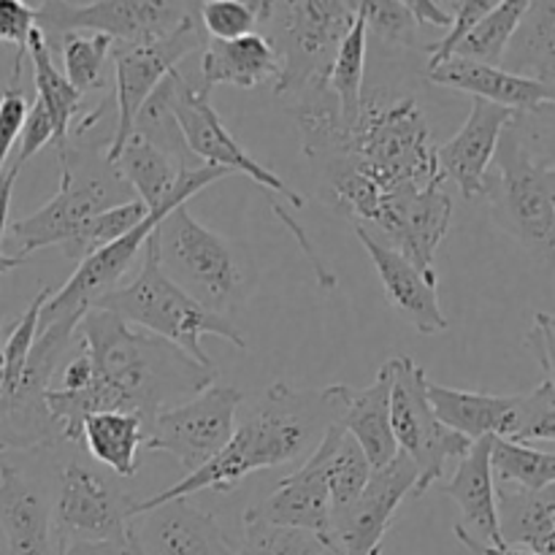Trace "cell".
Instances as JSON below:
<instances>
[{
  "label": "cell",
  "instance_id": "1",
  "mask_svg": "<svg viewBox=\"0 0 555 555\" xmlns=\"http://www.w3.org/2000/svg\"><path fill=\"white\" fill-rule=\"evenodd\" d=\"M76 341L90 358L92 383L81 393L47 388V406L63 442L79 444L81 423L95 412H130L146 423L217 383V369L201 366L171 341L125 323L106 309H87Z\"/></svg>",
  "mask_w": 555,
  "mask_h": 555
},
{
  "label": "cell",
  "instance_id": "2",
  "mask_svg": "<svg viewBox=\"0 0 555 555\" xmlns=\"http://www.w3.org/2000/svg\"><path fill=\"white\" fill-rule=\"evenodd\" d=\"M347 388L350 385H328L320 390H296L285 383L269 385L209 464L190 472L157 496L130 504V518L157 504L190 499L201 491H233L255 472L304 464L318 450L325 431L341 421Z\"/></svg>",
  "mask_w": 555,
  "mask_h": 555
},
{
  "label": "cell",
  "instance_id": "3",
  "mask_svg": "<svg viewBox=\"0 0 555 555\" xmlns=\"http://www.w3.org/2000/svg\"><path fill=\"white\" fill-rule=\"evenodd\" d=\"M553 106L515 114L499 139L496 177H488L491 217L537 260L551 263L555 249Z\"/></svg>",
  "mask_w": 555,
  "mask_h": 555
},
{
  "label": "cell",
  "instance_id": "4",
  "mask_svg": "<svg viewBox=\"0 0 555 555\" xmlns=\"http://www.w3.org/2000/svg\"><path fill=\"white\" fill-rule=\"evenodd\" d=\"M431 130L415 98L366 90L347 135L345 155L379 195L401 188H426L444 182L434 155Z\"/></svg>",
  "mask_w": 555,
  "mask_h": 555
},
{
  "label": "cell",
  "instance_id": "5",
  "mask_svg": "<svg viewBox=\"0 0 555 555\" xmlns=\"http://www.w3.org/2000/svg\"><path fill=\"white\" fill-rule=\"evenodd\" d=\"M155 231L144 244V260H141L139 274L128 285H117L106 296L98 298L92 309H106L125 323L146 331V334L171 341L179 350L188 352L193 361H198L201 366L215 369L211 358L204 352V345H201L204 336H220L242 352L247 350V339L238 334L231 320L201 307L195 298H190L182 287L168 280L166 271L160 269V258H157Z\"/></svg>",
  "mask_w": 555,
  "mask_h": 555
},
{
  "label": "cell",
  "instance_id": "6",
  "mask_svg": "<svg viewBox=\"0 0 555 555\" xmlns=\"http://www.w3.org/2000/svg\"><path fill=\"white\" fill-rule=\"evenodd\" d=\"M155 233L160 269L201 307L225 318L247 298V260L228 238L195 220L188 206H177Z\"/></svg>",
  "mask_w": 555,
  "mask_h": 555
},
{
  "label": "cell",
  "instance_id": "7",
  "mask_svg": "<svg viewBox=\"0 0 555 555\" xmlns=\"http://www.w3.org/2000/svg\"><path fill=\"white\" fill-rule=\"evenodd\" d=\"M258 33L280 57L276 95H296L314 76L328 74L334 54L356 22L350 0H258Z\"/></svg>",
  "mask_w": 555,
  "mask_h": 555
},
{
  "label": "cell",
  "instance_id": "8",
  "mask_svg": "<svg viewBox=\"0 0 555 555\" xmlns=\"http://www.w3.org/2000/svg\"><path fill=\"white\" fill-rule=\"evenodd\" d=\"M125 201H130L125 195V182L112 171V166L98 173L81 157L65 150L60 155L57 193L30 217L9 222L5 236L16 244V258L27 260V255L38 249L65 247L90 217Z\"/></svg>",
  "mask_w": 555,
  "mask_h": 555
},
{
  "label": "cell",
  "instance_id": "9",
  "mask_svg": "<svg viewBox=\"0 0 555 555\" xmlns=\"http://www.w3.org/2000/svg\"><path fill=\"white\" fill-rule=\"evenodd\" d=\"M390 428L399 453L417 466V488L412 496L421 499L434 482L444 477L450 461H459L469 450V439L450 431L437 421L428 404V374L410 356L390 358Z\"/></svg>",
  "mask_w": 555,
  "mask_h": 555
},
{
  "label": "cell",
  "instance_id": "10",
  "mask_svg": "<svg viewBox=\"0 0 555 555\" xmlns=\"http://www.w3.org/2000/svg\"><path fill=\"white\" fill-rule=\"evenodd\" d=\"M206 33L198 22V3L195 9L166 33L163 38L152 43H139V47H125V43H114L112 47V65H114V106H117V128H114L112 139H108L106 157L103 160L112 163L117 152L122 150L125 141L133 135V122L139 108L144 106L146 98L157 90L163 79L184 57L193 52H201L206 47Z\"/></svg>",
  "mask_w": 555,
  "mask_h": 555
},
{
  "label": "cell",
  "instance_id": "11",
  "mask_svg": "<svg viewBox=\"0 0 555 555\" xmlns=\"http://www.w3.org/2000/svg\"><path fill=\"white\" fill-rule=\"evenodd\" d=\"M242 401V390L215 383L184 404L157 412L146 423L144 448L168 453L188 475L198 472L233 437Z\"/></svg>",
  "mask_w": 555,
  "mask_h": 555
},
{
  "label": "cell",
  "instance_id": "12",
  "mask_svg": "<svg viewBox=\"0 0 555 555\" xmlns=\"http://www.w3.org/2000/svg\"><path fill=\"white\" fill-rule=\"evenodd\" d=\"M195 3H166V0H95V3H65L47 0L36 5V27L43 33H95L114 43L139 47L171 33Z\"/></svg>",
  "mask_w": 555,
  "mask_h": 555
},
{
  "label": "cell",
  "instance_id": "13",
  "mask_svg": "<svg viewBox=\"0 0 555 555\" xmlns=\"http://www.w3.org/2000/svg\"><path fill=\"white\" fill-rule=\"evenodd\" d=\"M130 499L95 461L70 459L60 472L54 496V537L81 542L125 545L130 526Z\"/></svg>",
  "mask_w": 555,
  "mask_h": 555
},
{
  "label": "cell",
  "instance_id": "14",
  "mask_svg": "<svg viewBox=\"0 0 555 555\" xmlns=\"http://www.w3.org/2000/svg\"><path fill=\"white\" fill-rule=\"evenodd\" d=\"M168 87V106H171L173 119H177L182 139L188 144L190 155L201 160V166L222 168L228 173H244L260 188L271 190L274 195H285L291 204L304 206V198L296 190L287 188L274 171L260 166L242 144L231 135V130L222 125L220 114L209 103V95L198 90V85L188 79L182 70H171L166 76Z\"/></svg>",
  "mask_w": 555,
  "mask_h": 555
},
{
  "label": "cell",
  "instance_id": "15",
  "mask_svg": "<svg viewBox=\"0 0 555 555\" xmlns=\"http://www.w3.org/2000/svg\"><path fill=\"white\" fill-rule=\"evenodd\" d=\"M450 217L453 201L444 182H434L379 195L369 225L379 231L385 247L410 260L415 269L434 271V255L448 236Z\"/></svg>",
  "mask_w": 555,
  "mask_h": 555
},
{
  "label": "cell",
  "instance_id": "16",
  "mask_svg": "<svg viewBox=\"0 0 555 555\" xmlns=\"http://www.w3.org/2000/svg\"><path fill=\"white\" fill-rule=\"evenodd\" d=\"M417 488V466L404 453H396L390 464L372 469L361 496L331 515L325 551L331 555H372L383 547L385 531L393 524L396 509Z\"/></svg>",
  "mask_w": 555,
  "mask_h": 555
},
{
  "label": "cell",
  "instance_id": "17",
  "mask_svg": "<svg viewBox=\"0 0 555 555\" xmlns=\"http://www.w3.org/2000/svg\"><path fill=\"white\" fill-rule=\"evenodd\" d=\"M128 537L144 555H236L225 526L190 499L157 504L130 518Z\"/></svg>",
  "mask_w": 555,
  "mask_h": 555
},
{
  "label": "cell",
  "instance_id": "18",
  "mask_svg": "<svg viewBox=\"0 0 555 555\" xmlns=\"http://www.w3.org/2000/svg\"><path fill=\"white\" fill-rule=\"evenodd\" d=\"M334 426L325 431L318 450L304 464H298L293 475L282 477L271 496H266L263 502L244 513V520L307 531V534L325 542L331 526V496L325 466H328L331 442H334Z\"/></svg>",
  "mask_w": 555,
  "mask_h": 555
},
{
  "label": "cell",
  "instance_id": "19",
  "mask_svg": "<svg viewBox=\"0 0 555 555\" xmlns=\"http://www.w3.org/2000/svg\"><path fill=\"white\" fill-rule=\"evenodd\" d=\"M515 112L472 98V112L453 139L434 146L437 166L444 179H453L466 201L486 198L488 171L496 155L504 128L513 122Z\"/></svg>",
  "mask_w": 555,
  "mask_h": 555
},
{
  "label": "cell",
  "instance_id": "20",
  "mask_svg": "<svg viewBox=\"0 0 555 555\" xmlns=\"http://www.w3.org/2000/svg\"><path fill=\"white\" fill-rule=\"evenodd\" d=\"M0 531L9 555H57L54 499L11 461H0Z\"/></svg>",
  "mask_w": 555,
  "mask_h": 555
},
{
  "label": "cell",
  "instance_id": "21",
  "mask_svg": "<svg viewBox=\"0 0 555 555\" xmlns=\"http://www.w3.org/2000/svg\"><path fill=\"white\" fill-rule=\"evenodd\" d=\"M356 236L366 247L369 258H372L374 269H377L379 282H383L385 298L390 307L410 320L415 325L417 334L434 336L448 331V318H444L442 307H439V293H437V271H421L385 247L369 228L356 225Z\"/></svg>",
  "mask_w": 555,
  "mask_h": 555
},
{
  "label": "cell",
  "instance_id": "22",
  "mask_svg": "<svg viewBox=\"0 0 555 555\" xmlns=\"http://www.w3.org/2000/svg\"><path fill=\"white\" fill-rule=\"evenodd\" d=\"M428 79L439 87L469 92L472 98H480V101L493 103V106L509 108L515 114L555 106V87L507 74V70L496 68V65H480L469 63V60L450 57L444 63L428 68Z\"/></svg>",
  "mask_w": 555,
  "mask_h": 555
},
{
  "label": "cell",
  "instance_id": "23",
  "mask_svg": "<svg viewBox=\"0 0 555 555\" xmlns=\"http://www.w3.org/2000/svg\"><path fill=\"white\" fill-rule=\"evenodd\" d=\"M426 393L437 421L469 442L486 437L513 442L518 434L520 396L469 393V390L448 388L431 379H428Z\"/></svg>",
  "mask_w": 555,
  "mask_h": 555
},
{
  "label": "cell",
  "instance_id": "24",
  "mask_svg": "<svg viewBox=\"0 0 555 555\" xmlns=\"http://www.w3.org/2000/svg\"><path fill=\"white\" fill-rule=\"evenodd\" d=\"M491 442L493 437L472 442L469 450L459 459L453 477L439 491L459 504V526L466 534L475 537L477 542H486V545L504 547L496 520V486H493L491 475Z\"/></svg>",
  "mask_w": 555,
  "mask_h": 555
},
{
  "label": "cell",
  "instance_id": "25",
  "mask_svg": "<svg viewBox=\"0 0 555 555\" xmlns=\"http://www.w3.org/2000/svg\"><path fill=\"white\" fill-rule=\"evenodd\" d=\"M280 76V57L274 47L260 33L236 38V41H206L201 49L198 90L209 95L217 85H231L238 90L274 85Z\"/></svg>",
  "mask_w": 555,
  "mask_h": 555
},
{
  "label": "cell",
  "instance_id": "26",
  "mask_svg": "<svg viewBox=\"0 0 555 555\" xmlns=\"http://www.w3.org/2000/svg\"><path fill=\"white\" fill-rule=\"evenodd\" d=\"M390 383H393V372H390V363L385 361L372 385L361 390L347 388L345 412L339 421L341 428L363 450L372 469L390 464L399 453L393 428H390Z\"/></svg>",
  "mask_w": 555,
  "mask_h": 555
},
{
  "label": "cell",
  "instance_id": "27",
  "mask_svg": "<svg viewBox=\"0 0 555 555\" xmlns=\"http://www.w3.org/2000/svg\"><path fill=\"white\" fill-rule=\"evenodd\" d=\"M496 520L507 547L555 555V486L542 491L496 486Z\"/></svg>",
  "mask_w": 555,
  "mask_h": 555
},
{
  "label": "cell",
  "instance_id": "28",
  "mask_svg": "<svg viewBox=\"0 0 555 555\" xmlns=\"http://www.w3.org/2000/svg\"><path fill=\"white\" fill-rule=\"evenodd\" d=\"M293 98H296V125L301 133L304 155L314 163H323L345 150L350 125L341 117L339 98L328 87V74L314 76Z\"/></svg>",
  "mask_w": 555,
  "mask_h": 555
},
{
  "label": "cell",
  "instance_id": "29",
  "mask_svg": "<svg viewBox=\"0 0 555 555\" xmlns=\"http://www.w3.org/2000/svg\"><path fill=\"white\" fill-rule=\"evenodd\" d=\"M146 421L130 412H95L81 423L79 442L98 466L114 477H133L139 472V450L144 448Z\"/></svg>",
  "mask_w": 555,
  "mask_h": 555
},
{
  "label": "cell",
  "instance_id": "30",
  "mask_svg": "<svg viewBox=\"0 0 555 555\" xmlns=\"http://www.w3.org/2000/svg\"><path fill=\"white\" fill-rule=\"evenodd\" d=\"M499 68L555 87V3L540 0L529 5Z\"/></svg>",
  "mask_w": 555,
  "mask_h": 555
},
{
  "label": "cell",
  "instance_id": "31",
  "mask_svg": "<svg viewBox=\"0 0 555 555\" xmlns=\"http://www.w3.org/2000/svg\"><path fill=\"white\" fill-rule=\"evenodd\" d=\"M27 57L33 65V81H36V101L41 103L43 112H47L49 122L54 130V144H57V155L65 152L70 135V125H74L76 114L81 108V92H76L68 85V79L63 76V70H57L52 60V49L49 41L43 38V33L33 30L30 41H27Z\"/></svg>",
  "mask_w": 555,
  "mask_h": 555
},
{
  "label": "cell",
  "instance_id": "32",
  "mask_svg": "<svg viewBox=\"0 0 555 555\" xmlns=\"http://www.w3.org/2000/svg\"><path fill=\"white\" fill-rule=\"evenodd\" d=\"M531 0H496L493 9L472 27L469 36L455 47L450 57L469 60V63L480 65H502L504 49H507L509 38L518 30L520 20L529 11ZM448 57V60H450Z\"/></svg>",
  "mask_w": 555,
  "mask_h": 555
},
{
  "label": "cell",
  "instance_id": "33",
  "mask_svg": "<svg viewBox=\"0 0 555 555\" xmlns=\"http://www.w3.org/2000/svg\"><path fill=\"white\" fill-rule=\"evenodd\" d=\"M491 475L496 486L542 491V488L555 486V453L534 448V444L493 439Z\"/></svg>",
  "mask_w": 555,
  "mask_h": 555
},
{
  "label": "cell",
  "instance_id": "34",
  "mask_svg": "<svg viewBox=\"0 0 555 555\" xmlns=\"http://www.w3.org/2000/svg\"><path fill=\"white\" fill-rule=\"evenodd\" d=\"M366 22H363L361 3H358L356 22H352L350 33L345 36V41L339 43L334 54V63L328 68V87L334 90V95L339 98V108L345 122H356L358 108H361L363 98V65H366Z\"/></svg>",
  "mask_w": 555,
  "mask_h": 555
},
{
  "label": "cell",
  "instance_id": "35",
  "mask_svg": "<svg viewBox=\"0 0 555 555\" xmlns=\"http://www.w3.org/2000/svg\"><path fill=\"white\" fill-rule=\"evenodd\" d=\"M114 41L95 33H65L60 36L63 76L76 92L106 90V63L112 60Z\"/></svg>",
  "mask_w": 555,
  "mask_h": 555
},
{
  "label": "cell",
  "instance_id": "36",
  "mask_svg": "<svg viewBox=\"0 0 555 555\" xmlns=\"http://www.w3.org/2000/svg\"><path fill=\"white\" fill-rule=\"evenodd\" d=\"M372 466H369L366 455L358 448L356 439L341 428V423L334 426V442H331L328 466H325V480H328V496H331V515L341 513L350 507L361 491L366 488Z\"/></svg>",
  "mask_w": 555,
  "mask_h": 555
},
{
  "label": "cell",
  "instance_id": "37",
  "mask_svg": "<svg viewBox=\"0 0 555 555\" xmlns=\"http://www.w3.org/2000/svg\"><path fill=\"white\" fill-rule=\"evenodd\" d=\"M133 133L139 139H144L146 144H152L155 150H160L163 155L171 157L179 168L184 171H193L198 168L195 157L190 155L188 144L182 139V130H179L177 119H173L171 106H168V87L166 79L157 85V90L146 98L144 106L139 108L133 122Z\"/></svg>",
  "mask_w": 555,
  "mask_h": 555
},
{
  "label": "cell",
  "instance_id": "38",
  "mask_svg": "<svg viewBox=\"0 0 555 555\" xmlns=\"http://www.w3.org/2000/svg\"><path fill=\"white\" fill-rule=\"evenodd\" d=\"M144 217H146L144 204L135 198L112 206V209H103L101 215L90 217V220L81 225V231L65 244L63 247L65 258L79 260L81 263V260H87L90 255H95L98 249L108 247V244L122 238L128 231H133Z\"/></svg>",
  "mask_w": 555,
  "mask_h": 555
},
{
  "label": "cell",
  "instance_id": "39",
  "mask_svg": "<svg viewBox=\"0 0 555 555\" xmlns=\"http://www.w3.org/2000/svg\"><path fill=\"white\" fill-rule=\"evenodd\" d=\"M236 555H331L318 537L285 526L244 520V540Z\"/></svg>",
  "mask_w": 555,
  "mask_h": 555
},
{
  "label": "cell",
  "instance_id": "40",
  "mask_svg": "<svg viewBox=\"0 0 555 555\" xmlns=\"http://www.w3.org/2000/svg\"><path fill=\"white\" fill-rule=\"evenodd\" d=\"M198 22L209 41H236V38L258 33V11L255 3L244 0H206L198 3Z\"/></svg>",
  "mask_w": 555,
  "mask_h": 555
},
{
  "label": "cell",
  "instance_id": "41",
  "mask_svg": "<svg viewBox=\"0 0 555 555\" xmlns=\"http://www.w3.org/2000/svg\"><path fill=\"white\" fill-rule=\"evenodd\" d=\"M363 22H366L369 36L379 38L385 43H399V47H415L421 27L412 20L406 3L399 0H363L361 3Z\"/></svg>",
  "mask_w": 555,
  "mask_h": 555
},
{
  "label": "cell",
  "instance_id": "42",
  "mask_svg": "<svg viewBox=\"0 0 555 555\" xmlns=\"http://www.w3.org/2000/svg\"><path fill=\"white\" fill-rule=\"evenodd\" d=\"M555 439V385L553 377H542L540 388L520 393V421L513 442H547Z\"/></svg>",
  "mask_w": 555,
  "mask_h": 555
},
{
  "label": "cell",
  "instance_id": "43",
  "mask_svg": "<svg viewBox=\"0 0 555 555\" xmlns=\"http://www.w3.org/2000/svg\"><path fill=\"white\" fill-rule=\"evenodd\" d=\"M36 30V9L22 0H0V47H14L11 76L22 79V63L27 57V41Z\"/></svg>",
  "mask_w": 555,
  "mask_h": 555
},
{
  "label": "cell",
  "instance_id": "44",
  "mask_svg": "<svg viewBox=\"0 0 555 555\" xmlns=\"http://www.w3.org/2000/svg\"><path fill=\"white\" fill-rule=\"evenodd\" d=\"M493 3H496V0H453V22H450L448 33H444L439 41L428 43L426 47L428 68L444 63V60L455 52V47L469 36L472 27L493 9Z\"/></svg>",
  "mask_w": 555,
  "mask_h": 555
},
{
  "label": "cell",
  "instance_id": "45",
  "mask_svg": "<svg viewBox=\"0 0 555 555\" xmlns=\"http://www.w3.org/2000/svg\"><path fill=\"white\" fill-rule=\"evenodd\" d=\"M20 81L22 79H11L9 76V81L0 90V173L9 166L11 150L20 141L22 122H25L27 106H30Z\"/></svg>",
  "mask_w": 555,
  "mask_h": 555
},
{
  "label": "cell",
  "instance_id": "46",
  "mask_svg": "<svg viewBox=\"0 0 555 555\" xmlns=\"http://www.w3.org/2000/svg\"><path fill=\"white\" fill-rule=\"evenodd\" d=\"M52 141H54L52 122H49L41 103L33 101L30 106H27L25 122H22L20 141H16V157L11 163H14L16 168H25L27 160H30L33 155H38L47 144H52Z\"/></svg>",
  "mask_w": 555,
  "mask_h": 555
},
{
  "label": "cell",
  "instance_id": "47",
  "mask_svg": "<svg viewBox=\"0 0 555 555\" xmlns=\"http://www.w3.org/2000/svg\"><path fill=\"white\" fill-rule=\"evenodd\" d=\"M526 345L531 347L534 358L542 366V377H553V318L547 312L534 314V325H531Z\"/></svg>",
  "mask_w": 555,
  "mask_h": 555
},
{
  "label": "cell",
  "instance_id": "48",
  "mask_svg": "<svg viewBox=\"0 0 555 555\" xmlns=\"http://www.w3.org/2000/svg\"><path fill=\"white\" fill-rule=\"evenodd\" d=\"M412 20L421 27H437V30H448L453 22V3H437V0H406Z\"/></svg>",
  "mask_w": 555,
  "mask_h": 555
},
{
  "label": "cell",
  "instance_id": "49",
  "mask_svg": "<svg viewBox=\"0 0 555 555\" xmlns=\"http://www.w3.org/2000/svg\"><path fill=\"white\" fill-rule=\"evenodd\" d=\"M22 168H16L14 163L5 166V171L0 173V255H5V233H9V211H11V193H14L16 177H20Z\"/></svg>",
  "mask_w": 555,
  "mask_h": 555
},
{
  "label": "cell",
  "instance_id": "50",
  "mask_svg": "<svg viewBox=\"0 0 555 555\" xmlns=\"http://www.w3.org/2000/svg\"><path fill=\"white\" fill-rule=\"evenodd\" d=\"M57 555H125V545H114V542L63 540L57 542Z\"/></svg>",
  "mask_w": 555,
  "mask_h": 555
},
{
  "label": "cell",
  "instance_id": "51",
  "mask_svg": "<svg viewBox=\"0 0 555 555\" xmlns=\"http://www.w3.org/2000/svg\"><path fill=\"white\" fill-rule=\"evenodd\" d=\"M455 537H459L461 545L466 547L472 555H537V553H529V551H520V547H493V545H486V542H477L475 537L466 534L461 526H455Z\"/></svg>",
  "mask_w": 555,
  "mask_h": 555
},
{
  "label": "cell",
  "instance_id": "52",
  "mask_svg": "<svg viewBox=\"0 0 555 555\" xmlns=\"http://www.w3.org/2000/svg\"><path fill=\"white\" fill-rule=\"evenodd\" d=\"M22 263H25V260L16 258V255H0V276L9 274L11 269H16V266H22Z\"/></svg>",
  "mask_w": 555,
  "mask_h": 555
},
{
  "label": "cell",
  "instance_id": "53",
  "mask_svg": "<svg viewBox=\"0 0 555 555\" xmlns=\"http://www.w3.org/2000/svg\"><path fill=\"white\" fill-rule=\"evenodd\" d=\"M5 323H3V312H0V363H3V341H5Z\"/></svg>",
  "mask_w": 555,
  "mask_h": 555
},
{
  "label": "cell",
  "instance_id": "54",
  "mask_svg": "<svg viewBox=\"0 0 555 555\" xmlns=\"http://www.w3.org/2000/svg\"><path fill=\"white\" fill-rule=\"evenodd\" d=\"M125 555H144V553H141L139 547H135V542L128 537V540H125Z\"/></svg>",
  "mask_w": 555,
  "mask_h": 555
},
{
  "label": "cell",
  "instance_id": "55",
  "mask_svg": "<svg viewBox=\"0 0 555 555\" xmlns=\"http://www.w3.org/2000/svg\"><path fill=\"white\" fill-rule=\"evenodd\" d=\"M372 555H383V547H379V551H374Z\"/></svg>",
  "mask_w": 555,
  "mask_h": 555
}]
</instances>
